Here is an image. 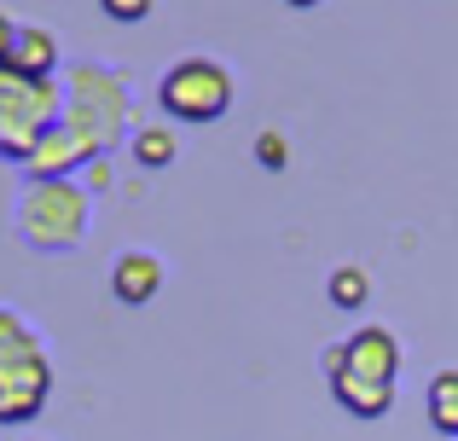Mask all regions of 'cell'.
Here are the masks:
<instances>
[{
    "instance_id": "3",
    "label": "cell",
    "mask_w": 458,
    "mask_h": 441,
    "mask_svg": "<svg viewBox=\"0 0 458 441\" xmlns=\"http://www.w3.org/2000/svg\"><path fill=\"white\" fill-rule=\"evenodd\" d=\"M88 221H93V192L76 186L70 174L58 181H30L18 192V209H12V226L30 250L41 256H64L88 238Z\"/></svg>"
},
{
    "instance_id": "13",
    "label": "cell",
    "mask_w": 458,
    "mask_h": 441,
    "mask_svg": "<svg viewBox=\"0 0 458 441\" xmlns=\"http://www.w3.org/2000/svg\"><path fill=\"white\" fill-rule=\"evenodd\" d=\"M256 163H261V169H284V163H291V146H284V134H279V128L256 134Z\"/></svg>"
},
{
    "instance_id": "14",
    "label": "cell",
    "mask_w": 458,
    "mask_h": 441,
    "mask_svg": "<svg viewBox=\"0 0 458 441\" xmlns=\"http://www.w3.org/2000/svg\"><path fill=\"white\" fill-rule=\"evenodd\" d=\"M105 6V18H116V23H140V18H151V0H99Z\"/></svg>"
},
{
    "instance_id": "15",
    "label": "cell",
    "mask_w": 458,
    "mask_h": 441,
    "mask_svg": "<svg viewBox=\"0 0 458 441\" xmlns=\"http://www.w3.org/2000/svg\"><path fill=\"white\" fill-rule=\"evenodd\" d=\"M12 41H18V23H12L6 12H0V64H6V58H12Z\"/></svg>"
},
{
    "instance_id": "5",
    "label": "cell",
    "mask_w": 458,
    "mask_h": 441,
    "mask_svg": "<svg viewBox=\"0 0 458 441\" xmlns=\"http://www.w3.org/2000/svg\"><path fill=\"white\" fill-rule=\"evenodd\" d=\"M157 105H163L168 123H186V128H203V123H221L233 111V70L221 58H180V64L163 70L157 81Z\"/></svg>"
},
{
    "instance_id": "6",
    "label": "cell",
    "mask_w": 458,
    "mask_h": 441,
    "mask_svg": "<svg viewBox=\"0 0 458 441\" xmlns=\"http://www.w3.org/2000/svg\"><path fill=\"white\" fill-rule=\"evenodd\" d=\"M47 395H53V360H47V349L0 360V424L41 419Z\"/></svg>"
},
{
    "instance_id": "2",
    "label": "cell",
    "mask_w": 458,
    "mask_h": 441,
    "mask_svg": "<svg viewBox=\"0 0 458 441\" xmlns=\"http://www.w3.org/2000/svg\"><path fill=\"white\" fill-rule=\"evenodd\" d=\"M325 377H331V395L343 412L354 419H389L394 407V372H401V343L389 326H360L343 343L319 354Z\"/></svg>"
},
{
    "instance_id": "7",
    "label": "cell",
    "mask_w": 458,
    "mask_h": 441,
    "mask_svg": "<svg viewBox=\"0 0 458 441\" xmlns=\"http://www.w3.org/2000/svg\"><path fill=\"white\" fill-rule=\"evenodd\" d=\"M111 291H116V302L146 308L151 296L163 291V261H157L151 250H123V256L111 261Z\"/></svg>"
},
{
    "instance_id": "11",
    "label": "cell",
    "mask_w": 458,
    "mask_h": 441,
    "mask_svg": "<svg viewBox=\"0 0 458 441\" xmlns=\"http://www.w3.org/2000/svg\"><path fill=\"white\" fill-rule=\"evenodd\" d=\"M35 349H47L41 331H35L18 308H0V360H12V354H35Z\"/></svg>"
},
{
    "instance_id": "9",
    "label": "cell",
    "mask_w": 458,
    "mask_h": 441,
    "mask_svg": "<svg viewBox=\"0 0 458 441\" xmlns=\"http://www.w3.org/2000/svg\"><path fill=\"white\" fill-rule=\"evenodd\" d=\"M128 146H134V163H140V169H168V163H174V151H180V140H174V128H168V123H146V128H134V134H128Z\"/></svg>"
},
{
    "instance_id": "10",
    "label": "cell",
    "mask_w": 458,
    "mask_h": 441,
    "mask_svg": "<svg viewBox=\"0 0 458 441\" xmlns=\"http://www.w3.org/2000/svg\"><path fill=\"white\" fill-rule=\"evenodd\" d=\"M325 296H331V308H343V314H354V308L371 302V273L354 267V261H343V267L325 279Z\"/></svg>"
},
{
    "instance_id": "1",
    "label": "cell",
    "mask_w": 458,
    "mask_h": 441,
    "mask_svg": "<svg viewBox=\"0 0 458 441\" xmlns=\"http://www.w3.org/2000/svg\"><path fill=\"white\" fill-rule=\"evenodd\" d=\"M116 140H128V81L111 64H70L64 123L35 146L23 169H30V181H58L93 157H111Z\"/></svg>"
},
{
    "instance_id": "16",
    "label": "cell",
    "mask_w": 458,
    "mask_h": 441,
    "mask_svg": "<svg viewBox=\"0 0 458 441\" xmlns=\"http://www.w3.org/2000/svg\"><path fill=\"white\" fill-rule=\"evenodd\" d=\"M284 6H296V12H308V6H319V0H284Z\"/></svg>"
},
{
    "instance_id": "8",
    "label": "cell",
    "mask_w": 458,
    "mask_h": 441,
    "mask_svg": "<svg viewBox=\"0 0 458 441\" xmlns=\"http://www.w3.org/2000/svg\"><path fill=\"white\" fill-rule=\"evenodd\" d=\"M6 64L30 70V76H53V70H58V35L53 30H35V23H18V41H12Z\"/></svg>"
},
{
    "instance_id": "12",
    "label": "cell",
    "mask_w": 458,
    "mask_h": 441,
    "mask_svg": "<svg viewBox=\"0 0 458 441\" xmlns=\"http://www.w3.org/2000/svg\"><path fill=\"white\" fill-rule=\"evenodd\" d=\"M429 419H436V430L458 436V372L429 377Z\"/></svg>"
},
{
    "instance_id": "4",
    "label": "cell",
    "mask_w": 458,
    "mask_h": 441,
    "mask_svg": "<svg viewBox=\"0 0 458 441\" xmlns=\"http://www.w3.org/2000/svg\"><path fill=\"white\" fill-rule=\"evenodd\" d=\"M64 123V88L53 76H30L18 64H0V157L30 163L53 128Z\"/></svg>"
}]
</instances>
